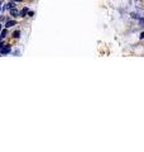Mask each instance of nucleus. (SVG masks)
I'll use <instances>...</instances> for the list:
<instances>
[{
	"instance_id": "f257e3e1",
	"label": "nucleus",
	"mask_w": 144,
	"mask_h": 152,
	"mask_svg": "<svg viewBox=\"0 0 144 152\" xmlns=\"http://www.w3.org/2000/svg\"><path fill=\"white\" fill-rule=\"evenodd\" d=\"M9 52H10V46L9 45H4L0 48V55H6Z\"/></svg>"
},
{
	"instance_id": "f03ea898",
	"label": "nucleus",
	"mask_w": 144,
	"mask_h": 152,
	"mask_svg": "<svg viewBox=\"0 0 144 152\" xmlns=\"http://www.w3.org/2000/svg\"><path fill=\"white\" fill-rule=\"evenodd\" d=\"M16 24V22L15 20H8L6 23H5V28H12L13 26H15Z\"/></svg>"
},
{
	"instance_id": "7ed1b4c3",
	"label": "nucleus",
	"mask_w": 144,
	"mask_h": 152,
	"mask_svg": "<svg viewBox=\"0 0 144 152\" xmlns=\"http://www.w3.org/2000/svg\"><path fill=\"white\" fill-rule=\"evenodd\" d=\"M10 15H12V16H14V18L19 16V10H16L15 8H12V9H10Z\"/></svg>"
},
{
	"instance_id": "20e7f679",
	"label": "nucleus",
	"mask_w": 144,
	"mask_h": 152,
	"mask_svg": "<svg viewBox=\"0 0 144 152\" xmlns=\"http://www.w3.org/2000/svg\"><path fill=\"white\" fill-rule=\"evenodd\" d=\"M6 34H8V30L6 29L1 30V33H0V39H4V38L6 37Z\"/></svg>"
},
{
	"instance_id": "39448f33",
	"label": "nucleus",
	"mask_w": 144,
	"mask_h": 152,
	"mask_svg": "<svg viewBox=\"0 0 144 152\" xmlns=\"http://www.w3.org/2000/svg\"><path fill=\"white\" fill-rule=\"evenodd\" d=\"M5 8H6V9H12V8H15V1H13V0H12V1H10V3H9L6 6H5Z\"/></svg>"
},
{
	"instance_id": "423d86ee",
	"label": "nucleus",
	"mask_w": 144,
	"mask_h": 152,
	"mask_svg": "<svg viewBox=\"0 0 144 152\" xmlns=\"http://www.w3.org/2000/svg\"><path fill=\"white\" fill-rule=\"evenodd\" d=\"M27 13H28V9H27V8H24L22 12H19V16H25V15H27Z\"/></svg>"
},
{
	"instance_id": "0eeeda50",
	"label": "nucleus",
	"mask_w": 144,
	"mask_h": 152,
	"mask_svg": "<svg viewBox=\"0 0 144 152\" xmlns=\"http://www.w3.org/2000/svg\"><path fill=\"white\" fill-rule=\"evenodd\" d=\"M13 37H14L15 39H18V38L20 37V32H19V30H15L14 33H13Z\"/></svg>"
},
{
	"instance_id": "6e6552de",
	"label": "nucleus",
	"mask_w": 144,
	"mask_h": 152,
	"mask_svg": "<svg viewBox=\"0 0 144 152\" xmlns=\"http://www.w3.org/2000/svg\"><path fill=\"white\" fill-rule=\"evenodd\" d=\"M28 15H29V16H33V15H34V13H33V12H29Z\"/></svg>"
}]
</instances>
